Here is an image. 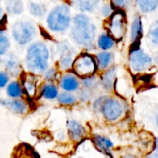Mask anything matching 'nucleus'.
Returning a JSON list of instances; mask_svg holds the SVG:
<instances>
[{
  "label": "nucleus",
  "instance_id": "24",
  "mask_svg": "<svg viewBox=\"0 0 158 158\" xmlns=\"http://www.w3.org/2000/svg\"><path fill=\"white\" fill-rule=\"evenodd\" d=\"M114 44H115V40L109 34H102L97 40V45L99 48L103 51L112 49Z\"/></svg>",
  "mask_w": 158,
  "mask_h": 158
},
{
  "label": "nucleus",
  "instance_id": "27",
  "mask_svg": "<svg viewBox=\"0 0 158 158\" xmlns=\"http://www.w3.org/2000/svg\"><path fill=\"white\" fill-rule=\"evenodd\" d=\"M29 9L30 13L36 18L43 17L46 12V6L43 4L37 2H31L29 5Z\"/></svg>",
  "mask_w": 158,
  "mask_h": 158
},
{
  "label": "nucleus",
  "instance_id": "10",
  "mask_svg": "<svg viewBox=\"0 0 158 158\" xmlns=\"http://www.w3.org/2000/svg\"><path fill=\"white\" fill-rule=\"evenodd\" d=\"M0 105L19 114H25L29 110L27 103L19 98L0 99Z\"/></svg>",
  "mask_w": 158,
  "mask_h": 158
},
{
  "label": "nucleus",
  "instance_id": "32",
  "mask_svg": "<svg viewBox=\"0 0 158 158\" xmlns=\"http://www.w3.org/2000/svg\"><path fill=\"white\" fill-rule=\"evenodd\" d=\"M9 74L6 71L0 70V89L4 88L9 83Z\"/></svg>",
  "mask_w": 158,
  "mask_h": 158
},
{
  "label": "nucleus",
  "instance_id": "39",
  "mask_svg": "<svg viewBox=\"0 0 158 158\" xmlns=\"http://www.w3.org/2000/svg\"><path fill=\"white\" fill-rule=\"evenodd\" d=\"M156 123H157V125L158 127V115L157 116V117H156Z\"/></svg>",
  "mask_w": 158,
  "mask_h": 158
},
{
  "label": "nucleus",
  "instance_id": "22",
  "mask_svg": "<svg viewBox=\"0 0 158 158\" xmlns=\"http://www.w3.org/2000/svg\"><path fill=\"white\" fill-rule=\"evenodd\" d=\"M137 5L142 12L149 13L157 9L158 0H137Z\"/></svg>",
  "mask_w": 158,
  "mask_h": 158
},
{
  "label": "nucleus",
  "instance_id": "17",
  "mask_svg": "<svg viewBox=\"0 0 158 158\" xmlns=\"http://www.w3.org/2000/svg\"><path fill=\"white\" fill-rule=\"evenodd\" d=\"M113 60H114V56L110 52H108L106 51L100 52L96 56V63H97V67L99 69H105L111 64Z\"/></svg>",
  "mask_w": 158,
  "mask_h": 158
},
{
  "label": "nucleus",
  "instance_id": "30",
  "mask_svg": "<svg viewBox=\"0 0 158 158\" xmlns=\"http://www.w3.org/2000/svg\"><path fill=\"white\" fill-rule=\"evenodd\" d=\"M83 83L86 89H92L97 86L98 82H97V78H96L94 75H92V76H89V77L83 78Z\"/></svg>",
  "mask_w": 158,
  "mask_h": 158
},
{
  "label": "nucleus",
  "instance_id": "9",
  "mask_svg": "<svg viewBox=\"0 0 158 158\" xmlns=\"http://www.w3.org/2000/svg\"><path fill=\"white\" fill-rule=\"evenodd\" d=\"M60 52V67L63 69H72V65L75 60V51L67 43H62L59 47Z\"/></svg>",
  "mask_w": 158,
  "mask_h": 158
},
{
  "label": "nucleus",
  "instance_id": "33",
  "mask_svg": "<svg viewBox=\"0 0 158 158\" xmlns=\"http://www.w3.org/2000/svg\"><path fill=\"white\" fill-rule=\"evenodd\" d=\"M114 12V8L111 4H105L101 8V14L104 17H110Z\"/></svg>",
  "mask_w": 158,
  "mask_h": 158
},
{
  "label": "nucleus",
  "instance_id": "6",
  "mask_svg": "<svg viewBox=\"0 0 158 158\" xmlns=\"http://www.w3.org/2000/svg\"><path fill=\"white\" fill-rule=\"evenodd\" d=\"M109 35L117 41H120L126 32V15L121 9H117L109 17L108 21Z\"/></svg>",
  "mask_w": 158,
  "mask_h": 158
},
{
  "label": "nucleus",
  "instance_id": "37",
  "mask_svg": "<svg viewBox=\"0 0 158 158\" xmlns=\"http://www.w3.org/2000/svg\"><path fill=\"white\" fill-rule=\"evenodd\" d=\"M5 19H6V15H5L4 10H3L2 8L0 6V28H2L1 26H2V24L4 23Z\"/></svg>",
  "mask_w": 158,
  "mask_h": 158
},
{
  "label": "nucleus",
  "instance_id": "12",
  "mask_svg": "<svg viewBox=\"0 0 158 158\" xmlns=\"http://www.w3.org/2000/svg\"><path fill=\"white\" fill-rule=\"evenodd\" d=\"M67 129L69 137L74 141H79L86 134V131L80 123L74 120H71L67 123Z\"/></svg>",
  "mask_w": 158,
  "mask_h": 158
},
{
  "label": "nucleus",
  "instance_id": "23",
  "mask_svg": "<svg viewBox=\"0 0 158 158\" xmlns=\"http://www.w3.org/2000/svg\"><path fill=\"white\" fill-rule=\"evenodd\" d=\"M41 95L43 98L46 99V100H53L58 97V89L55 85L52 84V83H47L43 86Z\"/></svg>",
  "mask_w": 158,
  "mask_h": 158
},
{
  "label": "nucleus",
  "instance_id": "36",
  "mask_svg": "<svg viewBox=\"0 0 158 158\" xmlns=\"http://www.w3.org/2000/svg\"><path fill=\"white\" fill-rule=\"evenodd\" d=\"M147 158H158V139L156 140L155 143V149L151 153L150 155H148Z\"/></svg>",
  "mask_w": 158,
  "mask_h": 158
},
{
  "label": "nucleus",
  "instance_id": "29",
  "mask_svg": "<svg viewBox=\"0 0 158 158\" xmlns=\"http://www.w3.org/2000/svg\"><path fill=\"white\" fill-rule=\"evenodd\" d=\"M148 39L151 43L158 46V19L156 20L150 27L148 31Z\"/></svg>",
  "mask_w": 158,
  "mask_h": 158
},
{
  "label": "nucleus",
  "instance_id": "7",
  "mask_svg": "<svg viewBox=\"0 0 158 158\" xmlns=\"http://www.w3.org/2000/svg\"><path fill=\"white\" fill-rule=\"evenodd\" d=\"M129 62L131 68L135 72H142L151 66L152 59L148 54L138 47H133L129 54Z\"/></svg>",
  "mask_w": 158,
  "mask_h": 158
},
{
  "label": "nucleus",
  "instance_id": "31",
  "mask_svg": "<svg viewBox=\"0 0 158 158\" xmlns=\"http://www.w3.org/2000/svg\"><path fill=\"white\" fill-rule=\"evenodd\" d=\"M130 0H111V6L117 9H123L128 6Z\"/></svg>",
  "mask_w": 158,
  "mask_h": 158
},
{
  "label": "nucleus",
  "instance_id": "41",
  "mask_svg": "<svg viewBox=\"0 0 158 158\" xmlns=\"http://www.w3.org/2000/svg\"><path fill=\"white\" fill-rule=\"evenodd\" d=\"M0 1H1V0H0Z\"/></svg>",
  "mask_w": 158,
  "mask_h": 158
},
{
  "label": "nucleus",
  "instance_id": "15",
  "mask_svg": "<svg viewBox=\"0 0 158 158\" xmlns=\"http://www.w3.org/2000/svg\"><path fill=\"white\" fill-rule=\"evenodd\" d=\"M116 68L113 67L108 69L102 75L101 83L103 87L106 90H111L114 87V84L116 82Z\"/></svg>",
  "mask_w": 158,
  "mask_h": 158
},
{
  "label": "nucleus",
  "instance_id": "34",
  "mask_svg": "<svg viewBox=\"0 0 158 158\" xmlns=\"http://www.w3.org/2000/svg\"><path fill=\"white\" fill-rule=\"evenodd\" d=\"M56 76V71L54 69H47L45 72V78L48 81H51V80H55Z\"/></svg>",
  "mask_w": 158,
  "mask_h": 158
},
{
  "label": "nucleus",
  "instance_id": "3",
  "mask_svg": "<svg viewBox=\"0 0 158 158\" xmlns=\"http://www.w3.org/2000/svg\"><path fill=\"white\" fill-rule=\"evenodd\" d=\"M71 11L68 5L61 4L54 7L46 18L47 26L54 32H65L71 23Z\"/></svg>",
  "mask_w": 158,
  "mask_h": 158
},
{
  "label": "nucleus",
  "instance_id": "5",
  "mask_svg": "<svg viewBox=\"0 0 158 158\" xmlns=\"http://www.w3.org/2000/svg\"><path fill=\"white\" fill-rule=\"evenodd\" d=\"M97 69L95 59L88 53H81L76 57L72 65L74 73L83 79L94 75Z\"/></svg>",
  "mask_w": 158,
  "mask_h": 158
},
{
  "label": "nucleus",
  "instance_id": "40",
  "mask_svg": "<svg viewBox=\"0 0 158 158\" xmlns=\"http://www.w3.org/2000/svg\"><path fill=\"white\" fill-rule=\"evenodd\" d=\"M157 63H158V56H157Z\"/></svg>",
  "mask_w": 158,
  "mask_h": 158
},
{
  "label": "nucleus",
  "instance_id": "25",
  "mask_svg": "<svg viewBox=\"0 0 158 158\" xmlns=\"http://www.w3.org/2000/svg\"><path fill=\"white\" fill-rule=\"evenodd\" d=\"M33 79L34 77L29 76V77H26L24 80H23V89L30 97H34L36 91V83Z\"/></svg>",
  "mask_w": 158,
  "mask_h": 158
},
{
  "label": "nucleus",
  "instance_id": "11",
  "mask_svg": "<svg viewBox=\"0 0 158 158\" xmlns=\"http://www.w3.org/2000/svg\"><path fill=\"white\" fill-rule=\"evenodd\" d=\"M143 36V25L140 15L134 19L131 26V42L134 47H138Z\"/></svg>",
  "mask_w": 158,
  "mask_h": 158
},
{
  "label": "nucleus",
  "instance_id": "4",
  "mask_svg": "<svg viewBox=\"0 0 158 158\" xmlns=\"http://www.w3.org/2000/svg\"><path fill=\"white\" fill-rule=\"evenodd\" d=\"M38 31L32 23L26 20L17 21L12 27V35L15 43L25 46L32 43L37 36Z\"/></svg>",
  "mask_w": 158,
  "mask_h": 158
},
{
  "label": "nucleus",
  "instance_id": "19",
  "mask_svg": "<svg viewBox=\"0 0 158 158\" xmlns=\"http://www.w3.org/2000/svg\"><path fill=\"white\" fill-rule=\"evenodd\" d=\"M14 158H40V157L30 146L23 143L17 148Z\"/></svg>",
  "mask_w": 158,
  "mask_h": 158
},
{
  "label": "nucleus",
  "instance_id": "18",
  "mask_svg": "<svg viewBox=\"0 0 158 158\" xmlns=\"http://www.w3.org/2000/svg\"><path fill=\"white\" fill-rule=\"evenodd\" d=\"M6 10L10 15H20L24 11L23 0H6Z\"/></svg>",
  "mask_w": 158,
  "mask_h": 158
},
{
  "label": "nucleus",
  "instance_id": "2",
  "mask_svg": "<svg viewBox=\"0 0 158 158\" xmlns=\"http://www.w3.org/2000/svg\"><path fill=\"white\" fill-rule=\"evenodd\" d=\"M49 57L50 52L46 43L43 42L32 43L26 50V68L31 73H43L49 67Z\"/></svg>",
  "mask_w": 158,
  "mask_h": 158
},
{
  "label": "nucleus",
  "instance_id": "21",
  "mask_svg": "<svg viewBox=\"0 0 158 158\" xmlns=\"http://www.w3.org/2000/svg\"><path fill=\"white\" fill-rule=\"evenodd\" d=\"M94 143L100 151L104 152L105 154H110V149L113 147V143L109 139L100 135H96L94 137Z\"/></svg>",
  "mask_w": 158,
  "mask_h": 158
},
{
  "label": "nucleus",
  "instance_id": "16",
  "mask_svg": "<svg viewBox=\"0 0 158 158\" xmlns=\"http://www.w3.org/2000/svg\"><path fill=\"white\" fill-rule=\"evenodd\" d=\"M101 0H73L75 6L81 12H93L98 8Z\"/></svg>",
  "mask_w": 158,
  "mask_h": 158
},
{
  "label": "nucleus",
  "instance_id": "28",
  "mask_svg": "<svg viewBox=\"0 0 158 158\" xmlns=\"http://www.w3.org/2000/svg\"><path fill=\"white\" fill-rule=\"evenodd\" d=\"M57 99H58V101L61 104L67 105V106L75 104L77 102V100L75 96L72 95V94H69V93H62V94H59Z\"/></svg>",
  "mask_w": 158,
  "mask_h": 158
},
{
  "label": "nucleus",
  "instance_id": "8",
  "mask_svg": "<svg viewBox=\"0 0 158 158\" xmlns=\"http://www.w3.org/2000/svg\"><path fill=\"white\" fill-rule=\"evenodd\" d=\"M100 111L108 121H115L122 115L123 108L117 100L104 97Z\"/></svg>",
  "mask_w": 158,
  "mask_h": 158
},
{
  "label": "nucleus",
  "instance_id": "26",
  "mask_svg": "<svg viewBox=\"0 0 158 158\" xmlns=\"http://www.w3.org/2000/svg\"><path fill=\"white\" fill-rule=\"evenodd\" d=\"M10 42L4 29L0 28V57L4 56L9 51Z\"/></svg>",
  "mask_w": 158,
  "mask_h": 158
},
{
  "label": "nucleus",
  "instance_id": "1",
  "mask_svg": "<svg viewBox=\"0 0 158 158\" xmlns=\"http://www.w3.org/2000/svg\"><path fill=\"white\" fill-rule=\"evenodd\" d=\"M71 38L75 43L86 49H92L97 38V26L87 15L77 14L73 19Z\"/></svg>",
  "mask_w": 158,
  "mask_h": 158
},
{
  "label": "nucleus",
  "instance_id": "20",
  "mask_svg": "<svg viewBox=\"0 0 158 158\" xmlns=\"http://www.w3.org/2000/svg\"><path fill=\"white\" fill-rule=\"evenodd\" d=\"M6 93L10 98H20L23 94V89L19 82L12 81L7 85Z\"/></svg>",
  "mask_w": 158,
  "mask_h": 158
},
{
  "label": "nucleus",
  "instance_id": "13",
  "mask_svg": "<svg viewBox=\"0 0 158 158\" xmlns=\"http://www.w3.org/2000/svg\"><path fill=\"white\" fill-rule=\"evenodd\" d=\"M3 64L6 69V72L9 73V74H12V76H17L19 73V58L17 57V56L15 54L10 53L6 56L3 60Z\"/></svg>",
  "mask_w": 158,
  "mask_h": 158
},
{
  "label": "nucleus",
  "instance_id": "35",
  "mask_svg": "<svg viewBox=\"0 0 158 158\" xmlns=\"http://www.w3.org/2000/svg\"><path fill=\"white\" fill-rule=\"evenodd\" d=\"M80 99L83 100H87L90 99L91 97V93L89 89H85V90H82V92L80 94Z\"/></svg>",
  "mask_w": 158,
  "mask_h": 158
},
{
  "label": "nucleus",
  "instance_id": "38",
  "mask_svg": "<svg viewBox=\"0 0 158 158\" xmlns=\"http://www.w3.org/2000/svg\"><path fill=\"white\" fill-rule=\"evenodd\" d=\"M123 158H137V157H134V156H131V155H126V156H124Z\"/></svg>",
  "mask_w": 158,
  "mask_h": 158
},
{
  "label": "nucleus",
  "instance_id": "14",
  "mask_svg": "<svg viewBox=\"0 0 158 158\" xmlns=\"http://www.w3.org/2000/svg\"><path fill=\"white\" fill-rule=\"evenodd\" d=\"M60 85L66 92H73L80 88V82L73 74H65L60 80Z\"/></svg>",
  "mask_w": 158,
  "mask_h": 158
}]
</instances>
